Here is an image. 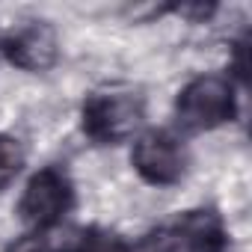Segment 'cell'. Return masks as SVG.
I'll use <instances>...</instances> for the list:
<instances>
[{
	"instance_id": "cell-1",
	"label": "cell",
	"mask_w": 252,
	"mask_h": 252,
	"mask_svg": "<svg viewBox=\"0 0 252 252\" xmlns=\"http://www.w3.org/2000/svg\"><path fill=\"white\" fill-rule=\"evenodd\" d=\"M146 119V101L140 92L125 86H104L83 98L80 128L98 146H119Z\"/></svg>"
},
{
	"instance_id": "cell-2",
	"label": "cell",
	"mask_w": 252,
	"mask_h": 252,
	"mask_svg": "<svg viewBox=\"0 0 252 252\" xmlns=\"http://www.w3.org/2000/svg\"><path fill=\"white\" fill-rule=\"evenodd\" d=\"M237 116L234 83L225 74H199L175 98V119L187 134H205Z\"/></svg>"
},
{
	"instance_id": "cell-3",
	"label": "cell",
	"mask_w": 252,
	"mask_h": 252,
	"mask_svg": "<svg viewBox=\"0 0 252 252\" xmlns=\"http://www.w3.org/2000/svg\"><path fill=\"white\" fill-rule=\"evenodd\" d=\"M74 208V184L65 169L42 166L24 184L18 199V220L33 231H51L63 222V217Z\"/></svg>"
},
{
	"instance_id": "cell-4",
	"label": "cell",
	"mask_w": 252,
	"mask_h": 252,
	"mask_svg": "<svg viewBox=\"0 0 252 252\" xmlns=\"http://www.w3.org/2000/svg\"><path fill=\"white\" fill-rule=\"evenodd\" d=\"M152 252H228V228L214 208H190L163 222L152 240Z\"/></svg>"
},
{
	"instance_id": "cell-5",
	"label": "cell",
	"mask_w": 252,
	"mask_h": 252,
	"mask_svg": "<svg viewBox=\"0 0 252 252\" xmlns=\"http://www.w3.org/2000/svg\"><path fill=\"white\" fill-rule=\"evenodd\" d=\"M134 172L152 187H172L187 172V152L169 131H146L137 137L131 152Z\"/></svg>"
},
{
	"instance_id": "cell-6",
	"label": "cell",
	"mask_w": 252,
	"mask_h": 252,
	"mask_svg": "<svg viewBox=\"0 0 252 252\" xmlns=\"http://www.w3.org/2000/svg\"><path fill=\"white\" fill-rule=\"evenodd\" d=\"M0 57L24 71H48L60 57V42L48 21L30 18L0 30Z\"/></svg>"
},
{
	"instance_id": "cell-7",
	"label": "cell",
	"mask_w": 252,
	"mask_h": 252,
	"mask_svg": "<svg viewBox=\"0 0 252 252\" xmlns=\"http://www.w3.org/2000/svg\"><path fill=\"white\" fill-rule=\"evenodd\" d=\"M9 252H128L119 234L101 228H51L39 234H27L9 246Z\"/></svg>"
},
{
	"instance_id": "cell-8",
	"label": "cell",
	"mask_w": 252,
	"mask_h": 252,
	"mask_svg": "<svg viewBox=\"0 0 252 252\" xmlns=\"http://www.w3.org/2000/svg\"><path fill=\"white\" fill-rule=\"evenodd\" d=\"M24 166V149L15 137L0 134V193H3Z\"/></svg>"
},
{
	"instance_id": "cell-9",
	"label": "cell",
	"mask_w": 252,
	"mask_h": 252,
	"mask_svg": "<svg viewBox=\"0 0 252 252\" xmlns=\"http://www.w3.org/2000/svg\"><path fill=\"white\" fill-rule=\"evenodd\" d=\"M246 51H249V39L243 36L237 45H234V71L240 80H246V71H249V63H246Z\"/></svg>"
}]
</instances>
